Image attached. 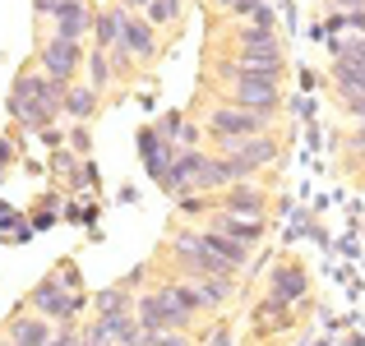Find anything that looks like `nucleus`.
<instances>
[{"mask_svg": "<svg viewBox=\"0 0 365 346\" xmlns=\"http://www.w3.org/2000/svg\"><path fill=\"white\" fill-rule=\"evenodd\" d=\"M139 346H148V337H143V342H139Z\"/></svg>", "mask_w": 365, "mask_h": 346, "instance_id": "nucleus-43", "label": "nucleus"}, {"mask_svg": "<svg viewBox=\"0 0 365 346\" xmlns=\"http://www.w3.org/2000/svg\"><path fill=\"white\" fill-rule=\"evenodd\" d=\"M56 337V323L51 319H42V314H14L9 319V342H19V346H46Z\"/></svg>", "mask_w": 365, "mask_h": 346, "instance_id": "nucleus-16", "label": "nucleus"}, {"mask_svg": "<svg viewBox=\"0 0 365 346\" xmlns=\"http://www.w3.org/2000/svg\"><path fill=\"white\" fill-rule=\"evenodd\" d=\"M204 139L213 152H232L241 139H255V134H273V115L264 111H245V107H232V102H213L204 120Z\"/></svg>", "mask_w": 365, "mask_h": 346, "instance_id": "nucleus-2", "label": "nucleus"}, {"mask_svg": "<svg viewBox=\"0 0 365 346\" xmlns=\"http://www.w3.org/2000/svg\"><path fill=\"white\" fill-rule=\"evenodd\" d=\"M213 204L222 208V213H241V217H264L268 213V194H264L259 180H236L222 194H213Z\"/></svg>", "mask_w": 365, "mask_h": 346, "instance_id": "nucleus-12", "label": "nucleus"}, {"mask_svg": "<svg viewBox=\"0 0 365 346\" xmlns=\"http://www.w3.org/2000/svg\"><path fill=\"white\" fill-rule=\"evenodd\" d=\"M24 310H33V314H42V319H51L56 328H74V319L88 310V291H65V286L56 282V273H51V277H42V282L28 291Z\"/></svg>", "mask_w": 365, "mask_h": 346, "instance_id": "nucleus-4", "label": "nucleus"}, {"mask_svg": "<svg viewBox=\"0 0 365 346\" xmlns=\"http://www.w3.org/2000/svg\"><path fill=\"white\" fill-rule=\"evenodd\" d=\"M264 300L287 305V310L310 305V273H305L296 258H277V263L268 268V295H264Z\"/></svg>", "mask_w": 365, "mask_h": 346, "instance_id": "nucleus-9", "label": "nucleus"}, {"mask_svg": "<svg viewBox=\"0 0 365 346\" xmlns=\"http://www.w3.org/2000/svg\"><path fill=\"white\" fill-rule=\"evenodd\" d=\"M83 61H88L83 42H65V37H42V42H37V70H42L46 79L65 83V88L79 83Z\"/></svg>", "mask_w": 365, "mask_h": 346, "instance_id": "nucleus-7", "label": "nucleus"}, {"mask_svg": "<svg viewBox=\"0 0 365 346\" xmlns=\"http://www.w3.org/2000/svg\"><path fill=\"white\" fill-rule=\"evenodd\" d=\"M134 319H139V328H143V337H158V332H176V328H190V314L180 310L176 300H171L167 291H143V295H134Z\"/></svg>", "mask_w": 365, "mask_h": 346, "instance_id": "nucleus-6", "label": "nucleus"}, {"mask_svg": "<svg viewBox=\"0 0 365 346\" xmlns=\"http://www.w3.org/2000/svg\"><path fill=\"white\" fill-rule=\"evenodd\" d=\"M88 342H102V346H139L143 342V328L134 314H116V319H93L83 328Z\"/></svg>", "mask_w": 365, "mask_h": 346, "instance_id": "nucleus-13", "label": "nucleus"}, {"mask_svg": "<svg viewBox=\"0 0 365 346\" xmlns=\"http://www.w3.org/2000/svg\"><path fill=\"white\" fill-rule=\"evenodd\" d=\"M204 346H232V328H227V323H217V328L204 337Z\"/></svg>", "mask_w": 365, "mask_h": 346, "instance_id": "nucleus-36", "label": "nucleus"}, {"mask_svg": "<svg viewBox=\"0 0 365 346\" xmlns=\"http://www.w3.org/2000/svg\"><path fill=\"white\" fill-rule=\"evenodd\" d=\"M19 157V143H14V134H0V176L9 171V162Z\"/></svg>", "mask_w": 365, "mask_h": 346, "instance_id": "nucleus-34", "label": "nucleus"}, {"mask_svg": "<svg viewBox=\"0 0 365 346\" xmlns=\"http://www.w3.org/2000/svg\"><path fill=\"white\" fill-rule=\"evenodd\" d=\"M83 74H88V88H93V93H107L111 79H116V74H111V56L102 51V46H93L88 61H83Z\"/></svg>", "mask_w": 365, "mask_h": 346, "instance_id": "nucleus-24", "label": "nucleus"}, {"mask_svg": "<svg viewBox=\"0 0 365 346\" xmlns=\"http://www.w3.org/2000/svg\"><path fill=\"white\" fill-rule=\"evenodd\" d=\"M208 79H222V102H232V107H245V111H264V115H277L282 111V83L268 79V74H236V70H217V65H208Z\"/></svg>", "mask_w": 365, "mask_h": 346, "instance_id": "nucleus-3", "label": "nucleus"}, {"mask_svg": "<svg viewBox=\"0 0 365 346\" xmlns=\"http://www.w3.org/2000/svg\"><path fill=\"white\" fill-rule=\"evenodd\" d=\"M176 204H180V213H185V217H199V213H213V194H185V199H176Z\"/></svg>", "mask_w": 365, "mask_h": 346, "instance_id": "nucleus-30", "label": "nucleus"}, {"mask_svg": "<svg viewBox=\"0 0 365 346\" xmlns=\"http://www.w3.org/2000/svg\"><path fill=\"white\" fill-rule=\"evenodd\" d=\"M208 5H213V9H232L236 0H208Z\"/></svg>", "mask_w": 365, "mask_h": 346, "instance_id": "nucleus-41", "label": "nucleus"}, {"mask_svg": "<svg viewBox=\"0 0 365 346\" xmlns=\"http://www.w3.org/2000/svg\"><path fill=\"white\" fill-rule=\"evenodd\" d=\"M61 217H65V199H61V194H42L28 222H33V231H46V226H56V222H61Z\"/></svg>", "mask_w": 365, "mask_h": 346, "instance_id": "nucleus-25", "label": "nucleus"}, {"mask_svg": "<svg viewBox=\"0 0 365 346\" xmlns=\"http://www.w3.org/2000/svg\"><path fill=\"white\" fill-rule=\"evenodd\" d=\"M93 19H98V5L93 0H61L51 19V33L46 37H65V42H83L93 33Z\"/></svg>", "mask_w": 365, "mask_h": 346, "instance_id": "nucleus-10", "label": "nucleus"}, {"mask_svg": "<svg viewBox=\"0 0 365 346\" xmlns=\"http://www.w3.org/2000/svg\"><path fill=\"white\" fill-rule=\"evenodd\" d=\"M65 148H70L74 157H93V134H88V125H70V134H65Z\"/></svg>", "mask_w": 365, "mask_h": 346, "instance_id": "nucleus-29", "label": "nucleus"}, {"mask_svg": "<svg viewBox=\"0 0 365 346\" xmlns=\"http://www.w3.org/2000/svg\"><path fill=\"white\" fill-rule=\"evenodd\" d=\"M120 9H130V14H143V9H148V0H116Z\"/></svg>", "mask_w": 365, "mask_h": 346, "instance_id": "nucleus-38", "label": "nucleus"}, {"mask_svg": "<svg viewBox=\"0 0 365 346\" xmlns=\"http://www.w3.org/2000/svg\"><path fill=\"white\" fill-rule=\"evenodd\" d=\"M98 107H102V93H93L88 83H70V88H65L61 115H65L70 125H88L93 115H98Z\"/></svg>", "mask_w": 365, "mask_h": 346, "instance_id": "nucleus-17", "label": "nucleus"}, {"mask_svg": "<svg viewBox=\"0 0 365 346\" xmlns=\"http://www.w3.org/2000/svg\"><path fill=\"white\" fill-rule=\"evenodd\" d=\"M88 305H93V319H116V314H134V291H130L125 282H116V286H107V291L88 295Z\"/></svg>", "mask_w": 365, "mask_h": 346, "instance_id": "nucleus-19", "label": "nucleus"}, {"mask_svg": "<svg viewBox=\"0 0 365 346\" xmlns=\"http://www.w3.org/2000/svg\"><path fill=\"white\" fill-rule=\"evenodd\" d=\"M208 226L222 231V236H232L236 245L255 249L259 240H264V217H241V213H222V208H213L208 213Z\"/></svg>", "mask_w": 365, "mask_h": 346, "instance_id": "nucleus-15", "label": "nucleus"}, {"mask_svg": "<svg viewBox=\"0 0 365 346\" xmlns=\"http://www.w3.org/2000/svg\"><path fill=\"white\" fill-rule=\"evenodd\" d=\"M79 167H83V157H74L70 148H61L51 157V171H56V180H65V185H74V180H79Z\"/></svg>", "mask_w": 365, "mask_h": 346, "instance_id": "nucleus-27", "label": "nucleus"}, {"mask_svg": "<svg viewBox=\"0 0 365 346\" xmlns=\"http://www.w3.org/2000/svg\"><path fill=\"white\" fill-rule=\"evenodd\" d=\"M134 143H139V162H143V171H148V180H162V176H167V167L176 162V152H180L176 143H167L158 130H153V125H143Z\"/></svg>", "mask_w": 365, "mask_h": 346, "instance_id": "nucleus-14", "label": "nucleus"}, {"mask_svg": "<svg viewBox=\"0 0 365 346\" xmlns=\"http://www.w3.org/2000/svg\"><path fill=\"white\" fill-rule=\"evenodd\" d=\"M148 346H199V342L190 337L185 328H176V332H158V337H148Z\"/></svg>", "mask_w": 365, "mask_h": 346, "instance_id": "nucleus-32", "label": "nucleus"}, {"mask_svg": "<svg viewBox=\"0 0 365 346\" xmlns=\"http://www.w3.org/2000/svg\"><path fill=\"white\" fill-rule=\"evenodd\" d=\"M222 157H232L236 180H255L259 171L277 167V157H282V139H277V134H255V139H241L232 152H222Z\"/></svg>", "mask_w": 365, "mask_h": 346, "instance_id": "nucleus-8", "label": "nucleus"}, {"mask_svg": "<svg viewBox=\"0 0 365 346\" xmlns=\"http://www.w3.org/2000/svg\"><path fill=\"white\" fill-rule=\"evenodd\" d=\"M120 46L130 51L134 65H153L162 51V33L148 23L143 14H125V33H120Z\"/></svg>", "mask_w": 365, "mask_h": 346, "instance_id": "nucleus-11", "label": "nucleus"}, {"mask_svg": "<svg viewBox=\"0 0 365 346\" xmlns=\"http://www.w3.org/2000/svg\"><path fill=\"white\" fill-rule=\"evenodd\" d=\"M204 240H208V249H213V254L222 258L232 273H250V263H255V249L236 245L232 236H222V231H213V226H204Z\"/></svg>", "mask_w": 365, "mask_h": 346, "instance_id": "nucleus-18", "label": "nucleus"}, {"mask_svg": "<svg viewBox=\"0 0 365 346\" xmlns=\"http://www.w3.org/2000/svg\"><path fill=\"white\" fill-rule=\"evenodd\" d=\"M65 134H70V130H61V125H51V130H42L37 139H42L46 148H65Z\"/></svg>", "mask_w": 365, "mask_h": 346, "instance_id": "nucleus-35", "label": "nucleus"}, {"mask_svg": "<svg viewBox=\"0 0 365 346\" xmlns=\"http://www.w3.org/2000/svg\"><path fill=\"white\" fill-rule=\"evenodd\" d=\"M333 88H338V102L365 98V70H356V65H342V61H333Z\"/></svg>", "mask_w": 365, "mask_h": 346, "instance_id": "nucleus-23", "label": "nucleus"}, {"mask_svg": "<svg viewBox=\"0 0 365 346\" xmlns=\"http://www.w3.org/2000/svg\"><path fill=\"white\" fill-rule=\"evenodd\" d=\"M98 204H65V222H93Z\"/></svg>", "mask_w": 365, "mask_h": 346, "instance_id": "nucleus-33", "label": "nucleus"}, {"mask_svg": "<svg viewBox=\"0 0 365 346\" xmlns=\"http://www.w3.org/2000/svg\"><path fill=\"white\" fill-rule=\"evenodd\" d=\"M125 14H130V9H120V5H107V9H98V19H93V46H102V51L120 46Z\"/></svg>", "mask_w": 365, "mask_h": 346, "instance_id": "nucleus-20", "label": "nucleus"}, {"mask_svg": "<svg viewBox=\"0 0 365 346\" xmlns=\"http://www.w3.org/2000/svg\"><path fill=\"white\" fill-rule=\"evenodd\" d=\"M0 231H5L9 240H28V236H33V222H28V217H19L9 204H0Z\"/></svg>", "mask_w": 365, "mask_h": 346, "instance_id": "nucleus-26", "label": "nucleus"}, {"mask_svg": "<svg viewBox=\"0 0 365 346\" xmlns=\"http://www.w3.org/2000/svg\"><path fill=\"white\" fill-rule=\"evenodd\" d=\"M351 143H356V148H365V120L356 125V130H351Z\"/></svg>", "mask_w": 365, "mask_h": 346, "instance_id": "nucleus-40", "label": "nucleus"}, {"mask_svg": "<svg viewBox=\"0 0 365 346\" xmlns=\"http://www.w3.org/2000/svg\"><path fill=\"white\" fill-rule=\"evenodd\" d=\"M143 19H148L158 33H171V28H180V19H185V0H148Z\"/></svg>", "mask_w": 365, "mask_h": 346, "instance_id": "nucleus-21", "label": "nucleus"}, {"mask_svg": "<svg viewBox=\"0 0 365 346\" xmlns=\"http://www.w3.org/2000/svg\"><path fill=\"white\" fill-rule=\"evenodd\" d=\"M153 130H158L167 143H176V148H180V130H185V115H180V111H167V115H158V120H153Z\"/></svg>", "mask_w": 365, "mask_h": 346, "instance_id": "nucleus-28", "label": "nucleus"}, {"mask_svg": "<svg viewBox=\"0 0 365 346\" xmlns=\"http://www.w3.org/2000/svg\"><path fill=\"white\" fill-rule=\"evenodd\" d=\"M9 115H14L19 125H24L28 134H42L51 130L56 120H61V107H65V83L46 79L37 65H24V70L14 74V83H9V98H5Z\"/></svg>", "mask_w": 365, "mask_h": 346, "instance_id": "nucleus-1", "label": "nucleus"}, {"mask_svg": "<svg viewBox=\"0 0 365 346\" xmlns=\"http://www.w3.org/2000/svg\"><path fill=\"white\" fill-rule=\"evenodd\" d=\"M190 282L199 286V300H204V310H222V305L232 300V291H236L232 277H190Z\"/></svg>", "mask_w": 365, "mask_h": 346, "instance_id": "nucleus-22", "label": "nucleus"}, {"mask_svg": "<svg viewBox=\"0 0 365 346\" xmlns=\"http://www.w3.org/2000/svg\"><path fill=\"white\" fill-rule=\"evenodd\" d=\"M56 5H61V0H33V14H42V19H56Z\"/></svg>", "mask_w": 365, "mask_h": 346, "instance_id": "nucleus-37", "label": "nucleus"}, {"mask_svg": "<svg viewBox=\"0 0 365 346\" xmlns=\"http://www.w3.org/2000/svg\"><path fill=\"white\" fill-rule=\"evenodd\" d=\"M333 9H342V14H351V9H365V0H333Z\"/></svg>", "mask_w": 365, "mask_h": 346, "instance_id": "nucleus-39", "label": "nucleus"}, {"mask_svg": "<svg viewBox=\"0 0 365 346\" xmlns=\"http://www.w3.org/2000/svg\"><path fill=\"white\" fill-rule=\"evenodd\" d=\"M217 70H236V74H268V79L282 83L287 79V56L277 37H264V42H250V46H232V56L222 61H208Z\"/></svg>", "mask_w": 365, "mask_h": 346, "instance_id": "nucleus-5", "label": "nucleus"}, {"mask_svg": "<svg viewBox=\"0 0 365 346\" xmlns=\"http://www.w3.org/2000/svg\"><path fill=\"white\" fill-rule=\"evenodd\" d=\"M0 346H19V342H9V337H5V342H0Z\"/></svg>", "mask_w": 365, "mask_h": 346, "instance_id": "nucleus-42", "label": "nucleus"}, {"mask_svg": "<svg viewBox=\"0 0 365 346\" xmlns=\"http://www.w3.org/2000/svg\"><path fill=\"white\" fill-rule=\"evenodd\" d=\"M56 282H61L65 291H83V273L74 263H61V268H56Z\"/></svg>", "mask_w": 365, "mask_h": 346, "instance_id": "nucleus-31", "label": "nucleus"}]
</instances>
